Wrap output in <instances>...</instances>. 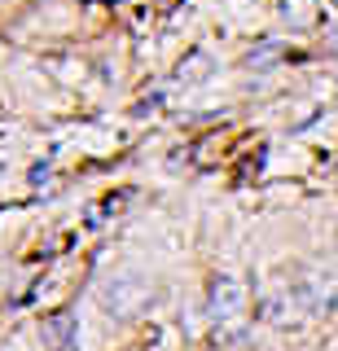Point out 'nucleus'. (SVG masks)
Returning <instances> with one entry per match:
<instances>
[{
    "mask_svg": "<svg viewBox=\"0 0 338 351\" xmlns=\"http://www.w3.org/2000/svg\"><path fill=\"white\" fill-rule=\"evenodd\" d=\"M242 299H246V290H242V281H220L215 285V312H237L242 307Z\"/></svg>",
    "mask_w": 338,
    "mask_h": 351,
    "instance_id": "1",
    "label": "nucleus"
},
{
    "mask_svg": "<svg viewBox=\"0 0 338 351\" xmlns=\"http://www.w3.org/2000/svg\"><path fill=\"white\" fill-rule=\"evenodd\" d=\"M316 0H281V14H286L290 22H299V27H308V22L316 18Z\"/></svg>",
    "mask_w": 338,
    "mask_h": 351,
    "instance_id": "2",
    "label": "nucleus"
}]
</instances>
